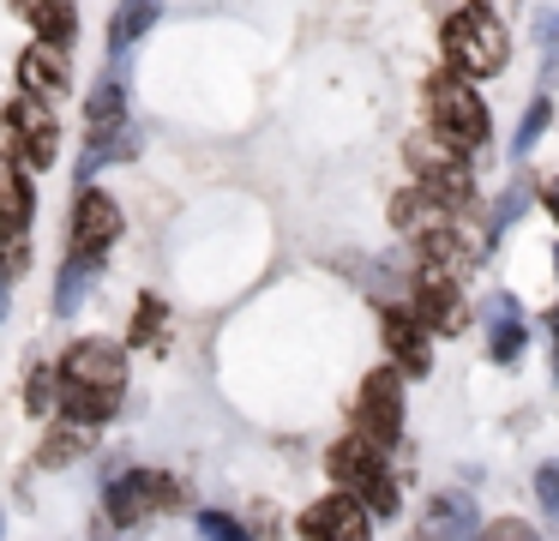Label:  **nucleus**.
Segmentation results:
<instances>
[{"mask_svg": "<svg viewBox=\"0 0 559 541\" xmlns=\"http://www.w3.org/2000/svg\"><path fill=\"white\" fill-rule=\"evenodd\" d=\"M127 385V355L103 337H85L61 355V409L73 421H109Z\"/></svg>", "mask_w": 559, "mask_h": 541, "instance_id": "f257e3e1", "label": "nucleus"}, {"mask_svg": "<svg viewBox=\"0 0 559 541\" xmlns=\"http://www.w3.org/2000/svg\"><path fill=\"white\" fill-rule=\"evenodd\" d=\"M506 24L487 7H463L445 19V60L463 72V79H487V72L506 67Z\"/></svg>", "mask_w": 559, "mask_h": 541, "instance_id": "f03ea898", "label": "nucleus"}, {"mask_svg": "<svg viewBox=\"0 0 559 541\" xmlns=\"http://www.w3.org/2000/svg\"><path fill=\"white\" fill-rule=\"evenodd\" d=\"M325 463H331V475L343 481V493H349V499H367L379 517L397 511V481H391L385 451H379V445H367V439H343V445H331Z\"/></svg>", "mask_w": 559, "mask_h": 541, "instance_id": "7ed1b4c3", "label": "nucleus"}, {"mask_svg": "<svg viewBox=\"0 0 559 541\" xmlns=\"http://www.w3.org/2000/svg\"><path fill=\"white\" fill-rule=\"evenodd\" d=\"M427 103H433V127L451 151L487 144V108H481V96L463 84V72H439V79L427 84Z\"/></svg>", "mask_w": 559, "mask_h": 541, "instance_id": "20e7f679", "label": "nucleus"}, {"mask_svg": "<svg viewBox=\"0 0 559 541\" xmlns=\"http://www.w3.org/2000/svg\"><path fill=\"white\" fill-rule=\"evenodd\" d=\"M355 427H361V439L367 445H397V433H403V379L391 367H379V373H367V385H361V403H355Z\"/></svg>", "mask_w": 559, "mask_h": 541, "instance_id": "39448f33", "label": "nucleus"}, {"mask_svg": "<svg viewBox=\"0 0 559 541\" xmlns=\"http://www.w3.org/2000/svg\"><path fill=\"white\" fill-rule=\"evenodd\" d=\"M115 235H121V204H115L109 192H79V204H73V259L103 264V252L115 247Z\"/></svg>", "mask_w": 559, "mask_h": 541, "instance_id": "423d86ee", "label": "nucleus"}, {"mask_svg": "<svg viewBox=\"0 0 559 541\" xmlns=\"http://www.w3.org/2000/svg\"><path fill=\"white\" fill-rule=\"evenodd\" d=\"M409 163H415L421 187L433 192L439 204H469V175H463V163H457V151H451V144L409 139Z\"/></svg>", "mask_w": 559, "mask_h": 541, "instance_id": "0eeeda50", "label": "nucleus"}, {"mask_svg": "<svg viewBox=\"0 0 559 541\" xmlns=\"http://www.w3.org/2000/svg\"><path fill=\"white\" fill-rule=\"evenodd\" d=\"M7 132H13L19 156H25L31 168H49V163H55V144H61V132H55V115H49L43 103H31V96L7 103Z\"/></svg>", "mask_w": 559, "mask_h": 541, "instance_id": "6e6552de", "label": "nucleus"}, {"mask_svg": "<svg viewBox=\"0 0 559 541\" xmlns=\"http://www.w3.org/2000/svg\"><path fill=\"white\" fill-rule=\"evenodd\" d=\"M163 505H175V481L157 475V469H133V475H121L109 487V517L115 524H139L145 511H163Z\"/></svg>", "mask_w": 559, "mask_h": 541, "instance_id": "1a4fd4ad", "label": "nucleus"}, {"mask_svg": "<svg viewBox=\"0 0 559 541\" xmlns=\"http://www.w3.org/2000/svg\"><path fill=\"white\" fill-rule=\"evenodd\" d=\"M301 536L307 541H367V505L349 499V493H331V499L301 511Z\"/></svg>", "mask_w": 559, "mask_h": 541, "instance_id": "9d476101", "label": "nucleus"}, {"mask_svg": "<svg viewBox=\"0 0 559 541\" xmlns=\"http://www.w3.org/2000/svg\"><path fill=\"white\" fill-rule=\"evenodd\" d=\"M409 541H475V499L469 493H433L415 517Z\"/></svg>", "mask_w": 559, "mask_h": 541, "instance_id": "9b49d317", "label": "nucleus"}, {"mask_svg": "<svg viewBox=\"0 0 559 541\" xmlns=\"http://www.w3.org/2000/svg\"><path fill=\"white\" fill-rule=\"evenodd\" d=\"M415 319L433 325V331H457L463 313H457V283H451V271H439V264H421V277H415Z\"/></svg>", "mask_w": 559, "mask_h": 541, "instance_id": "f8f14e48", "label": "nucleus"}, {"mask_svg": "<svg viewBox=\"0 0 559 541\" xmlns=\"http://www.w3.org/2000/svg\"><path fill=\"white\" fill-rule=\"evenodd\" d=\"M19 84H25L31 103H55V96L67 91V55L55 43L25 48V60H19Z\"/></svg>", "mask_w": 559, "mask_h": 541, "instance_id": "ddd939ff", "label": "nucleus"}, {"mask_svg": "<svg viewBox=\"0 0 559 541\" xmlns=\"http://www.w3.org/2000/svg\"><path fill=\"white\" fill-rule=\"evenodd\" d=\"M385 349L403 373H427V325L409 307H385Z\"/></svg>", "mask_w": 559, "mask_h": 541, "instance_id": "4468645a", "label": "nucleus"}, {"mask_svg": "<svg viewBox=\"0 0 559 541\" xmlns=\"http://www.w3.org/2000/svg\"><path fill=\"white\" fill-rule=\"evenodd\" d=\"M391 223H397L403 235L427 240V235H439V228H451V216H445V204H439L427 187H415V192H397V204H391Z\"/></svg>", "mask_w": 559, "mask_h": 541, "instance_id": "2eb2a0df", "label": "nucleus"}, {"mask_svg": "<svg viewBox=\"0 0 559 541\" xmlns=\"http://www.w3.org/2000/svg\"><path fill=\"white\" fill-rule=\"evenodd\" d=\"M487 355L506 361V367L523 355V319H518V301H511V295L487 301Z\"/></svg>", "mask_w": 559, "mask_h": 541, "instance_id": "dca6fc26", "label": "nucleus"}, {"mask_svg": "<svg viewBox=\"0 0 559 541\" xmlns=\"http://www.w3.org/2000/svg\"><path fill=\"white\" fill-rule=\"evenodd\" d=\"M25 223H31V180L19 175V163H7L0 156V240L7 235H25Z\"/></svg>", "mask_w": 559, "mask_h": 541, "instance_id": "f3484780", "label": "nucleus"}, {"mask_svg": "<svg viewBox=\"0 0 559 541\" xmlns=\"http://www.w3.org/2000/svg\"><path fill=\"white\" fill-rule=\"evenodd\" d=\"M19 12H25V19L43 31V43H55V48H67V43H73V31H79L73 0H19Z\"/></svg>", "mask_w": 559, "mask_h": 541, "instance_id": "a211bd4d", "label": "nucleus"}, {"mask_svg": "<svg viewBox=\"0 0 559 541\" xmlns=\"http://www.w3.org/2000/svg\"><path fill=\"white\" fill-rule=\"evenodd\" d=\"M121 120H127V91H121V79H103L91 91V132H115Z\"/></svg>", "mask_w": 559, "mask_h": 541, "instance_id": "6ab92c4d", "label": "nucleus"}, {"mask_svg": "<svg viewBox=\"0 0 559 541\" xmlns=\"http://www.w3.org/2000/svg\"><path fill=\"white\" fill-rule=\"evenodd\" d=\"M157 24V0H127L121 7V24H115V48H127L133 36H145Z\"/></svg>", "mask_w": 559, "mask_h": 541, "instance_id": "aec40b11", "label": "nucleus"}, {"mask_svg": "<svg viewBox=\"0 0 559 541\" xmlns=\"http://www.w3.org/2000/svg\"><path fill=\"white\" fill-rule=\"evenodd\" d=\"M91 277H97V264H85V259H73V264H67V271H61V283H55V313H73Z\"/></svg>", "mask_w": 559, "mask_h": 541, "instance_id": "412c9836", "label": "nucleus"}, {"mask_svg": "<svg viewBox=\"0 0 559 541\" xmlns=\"http://www.w3.org/2000/svg\"><path fill=\"white\" fill-rule=\"evenodd\" d=\"M199 536H211V541H253L235 517H223V511H199Z\"/></svg>", "mask_w": 559, "mask_h": 541, "instance_id": "4be33fe9", "label": "nucleus"}, {"mask_svg": "<svg viewBox=\"0 0 559 541\" xmlns=\"http://www.w3.org/2000/svg\"><path fill=\"white\" fill-rule=\"evenodd\" d=\"M163 301H139V319H133V343H151V337H163Z\"/></svg>", "mask_w": 559, "mask_h": 541, "instance_id": "5701e85b", "label": "nucleus"}, {"mask_svg": "<svg viewBox=\"0 0 559 541\" xmlns=\"http://www.w3.org/2000/svg\"><path fill=\"white\" fill-rule=\"evenodd\" d=\"M535 499H542L547 517H559V463H542V469H535Z\"/></svg>", "mask_w": 559, "mask_h": 541, "instance_id": "b1692460", "label": "nucleus"}, {"mask_svg": "<svg viewBox=\"0 0 559 541\" xmlns=\"http://www.w3.org/2000/svg\"><path fill=\"white\" fill-rule=\"evenodd\" d=\"M79 451H85L79 433H49V439H43V463H73Z\"/></svg>", "mask_w": 559, "mask_h": 541, "instance_id": "393cba45", "label": "nucleus"}, {"mask_svg": "<svg viewBox=\"0 0 559 541\" xmlns=\"http://www.w3.org/2000/svg\"><path fill=\"white\" fill-rule=\"evenodd\" d=\"M547 115H554V108L547 103H530V115H523V127H518V156L530 151L535 139H542V127H547Z\"/></svg>", "mask_w": 559, "mask_h": 541, "instance_id": "a878e982", "label": "nucleus"}, {"mask_svg": "<svg viewBox=\"0 0 559 541\" xmlns=\"http://www.w3.org/2000/svg\"><path fill=\"white\" fill-rule=\"evenodd\" d=\"M481 541H542L535 536L530 524H523V517H499V524H487V536Z\"/></svg>", "mask_w": 559, "mask_h": 541, "instance_id": "bb28decb", "label": "nucleus"}, {"mask_svg": "<svg viewBox=\"0 0 559 541\" xmlns=\"http://www.w3.org/2000/svg\"><path fill=\"white\" fill-rule=\"evenodd\" d=\"M31 409H37V415H49V409H55V373L49 367L31 373Z\"/></svg>", "mask_w": 559, "mask_h": 541, "instance_id": "cd10ccee", "label": "nucleus"}, {"mask_svg": "<svg viewBox=\"0 0 559 541\" xmlns=\"http://www.w3.org/2000/svg\"><path fill=\"white\" fill-rule=\"evenodd\" d=\"M523 204H530V187H523V180H518V187H511L506 199H499V223H511V216H518Z\"/></svg>", "mask_w": 559, "mask_h": 541, "instance_id": "c85d7f7f", "label": "nucleus"}, {"mask_svg": "<svg viewBox=\"0 0 559 541\" xmlns=\"http://www.w3.org/2000/svg\"><path fill=\"white\" fill-rule=\"evenodd\" d=\"M542 43H547V48L559 43V7H554V12H547V19H542Z\"/></svg>", "mask_w": 559, "mask_h": 541, "instance_id": "c756f323", "label": "nucleus"}, {"mask_svg": "<svg viewBox=\"0 0 559 541\" xmlns=\"http://www.w3.org/2000/svg\"><path fill=\"white\" fill-rule=\"evenodd\" d=\"M547 337H554V373H559V313L547 319Z\"/></svg>", "mask_w": 559, "mask_h": 541, "instance_id": "7c9ffc66", "label": "nucleus"}, {"mask_svg": "<svg viewBox=\"0 0 559 541\" xmlns=\"http://www.w3.org/2000/svg\"><path fill=\"white\" fill-rule=\"evenodd\" d=\"M547 211H554V223H559V180H554V192H547Z\"/></svg>", "mask_w": 559, "mask_h": 541, "instance_id": "2f4dec72", "label": "nucleus"}, {"mask_svg": "<svg viewBox=\"0 0 559 541\" xmlns=\"http://www.w3.org/2000/svg\"><path fill=\"white\" fill-rule=\"evenodd\" d=\"M0 319H7V271H0Z\"/></svg>", "mask_w": 559, "mask_h": 541, "instance_id": "473e14b6", "label": "nucleus"}]
</instances>
